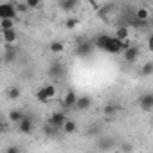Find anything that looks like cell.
I'll use <instances>...</instances> for the list:
<instances>
[{"mask_svg":"<svg viewBox=\"0 0 153 153\" xmlns=\"http://www.w3.org/2000/svg\"><path fill=\"white\" fill-rule=\"evenodd\" d=\"M54 96H56L54 85H45V87H42V88L36 92V99H38L40 103H47V101H51Z\"/></svg>","mask_w":153,"mask_h":153,"instance_id":"cell-1","label":"cell"},{"mask_svg":"<svg viewBox=\"0 0 153 153\" xmlns=\"http://www.w3.org/2000/svg\"><path fill=\"white\" fill-rule=\"evenodd\" d=\"M149 72H153V63H148V65L142 68V74H149Z\"/></svg>","mask_w":153,"mask_h":153,"instance_id":"cell-18","label":"cell"},{"mask_svg":"<svg viewBox=\"0 0 153 153\" xmlns=\"http://www.w3.org/2000/svg\"><path fill=\"white\" fill-rule=\"evenodd\" d=\"M76 128H78L76 121H70V119H67V121H65V124H63V131H65V133H74V131H76Z\"/></svg>","mask_w":153,"mask_h":153,"instance_id":"cell-12","label":"cell"},{"mask_svg":"<svg viewBox=\"0 0 153 153\" xmlns=\"http://www.w3.org/2000/svg\"><path fill=\"white\" fill-rule=\"evenodd\" d=\"M114 36H115L117 40H121V42H124V40H130V27H126V25H121V27H117Z\"/></svg>","mask_w":153,"mask_h":153,"instance_id":"cell-5","label":"cell"},{"mask_svg":"<svg viewBox=\"0 0 153 153\" xmlns=\"http://www.w3.org/2000/svg\"><path fill=\"white\" fill-rule=\"evenodd\" d=\"M22 119H24V114H22L20 110H13V112H9V121H11L13 124H18Z\"/></svg>","mask_w":153,"mask_h":153,"instance_id":"cell-11","label":"cell"},{"mask_svg":"<svg viewBox=\"0 0 153 153\" xmlns=\"http://www.w3.org/2000/svg\"><path fill=\"white\" fill-rule=\"evenodd\" d=\"M18 130L22 131V133H29L31 130H33V123H31V119H27V117H24L20 123H18Z\"/></svg>","mask_w":153,"mask_h":153,"instance_id":"cell-8","label":"cell"},{"mask_svg":"<svg viewBox=\"0 0 153 153\" xmlns=\"http://www.w3.org/2000/svg\"><path fill=\"white\" fill-rule=\"evenodd\" d=\"M9 97H11V99L20 97V90H18V88H11V90H9Z\"/></svg>","mask_w":153,"mask_h":153,"instance_id":"cell-16","label":"cell"},{"mask_svg":"<svg viewBox=\"0 0 153 153\" xmlns=\"http://www.w3.org/2000/svg\"><path fill=\"white\" fill-rule=\"evenodd\" d=\"M2 38H4L6 43H15V40H16L15 29H6V31H2Z\"/></svg>","mask_w":153,"mask_h":153,"instance_id":"cell-9","label":"cell"},{"mask_svg":"<svg viewBox=\"0 0 153 153\" xmlns=\"http://www.w3.org/2000/svg\"><path fill=\"white\" fill-rule=\"evenodd\" d=\"M25 4H27L29 9H36L40 6V0H25Z\"/></svg>","mask_w":153,"mask_h":153,"instance_id":"cell-15","label":"cell"},{"mask_svg":"<svg viewBox=\"0 0 153 153\" xmlns=\"http://www.w3.org/2000/svg\"><path fill=\"white\" fill-rule=\"evenodd\" d=\"M15 29V18H2V31Z\"/></svg>","mask_w":153,"mask_h":153,"instance_id":"cell-13","label":"cell"},{"mask_svg":"<svg viewBox=\"0 0 153 153\" xmlns=\"http://www.w3.org/2000/svg\"><path fill=\"white\" fill-rule=\"evenodd\" d=\"M65 121H67L65 114H61V112L58 114V112H56V114H52V117H51V121H49V123H51V124H54L56 128H63Z\"/></svg>","mask_w":153,"mask_h":153,"instance_id":"cell-6","label":"cell"},{"mask_svg":"<svg viewBox=\"0 0 153 153\" xmlns=\"http://www.w3.org/2000/svg\"><path fill=\"white\" fill-rule=\"evenodd\" d=\"M148 51L153 52V34H149V38H148Z\"/></svg>","mask_w":153,"mask_h":153,"instance_id":"cell-19","label":"cell"},{"mask_svg":"<svg viewBox=\"0 0 153 153\" xmlns=\"http://www.w3.org/2000/svg\"><path fill=\"white\" fill-rule=\"evenodd\" d=\"M103 112H105V114H115V106H106Z\"/></svg>","mask_w":153,"mask_h":153,"instance_id":"cell-20","label":"cell"},{"mask_svg":"<svg viewBox=\"0 0 153 153\" xmlns=\"http://www.w3.org/2000/svg\"><path fill=\"white\" fill-rule=\"evenodd\" d=\"M135 18H137V22L146 24V22L149 20V11H148L146 7H139V9L135 11Z\"/></svg>","mask_w":153,"mask_h":153,"instance_id":"cell-7","label":"cell"},{"mask_svg":"<svg viewBox=\"0 0 153 153\" xmlns=\"http://www.w3.org/2000/svg\"><path fill=\"white\" fill-rule=\"evenodd\" d=\"M76 25H78V20H76V18H70V20H67V29H74Z\"/></svg>","mask_w":153,"mask_h":153,"instance_id":"cell-17","label":"cell"},{"mask_svg":"<svg viewBox=\"0 0 153 153\" xmlns=\"http://www.w3.org/2000/svg\"><path fill=\"white\" fill-rule=\"evenodd\" d=\"M51 52H63V43H59V42L51 43Z\"/></svg>","mask_w":153,"mask_h":153,"instance_id":"cell-14","label":"cell"},{"mask_svg":"<svg viewBox=\"0 0 153 153\" xmlns=\"http://www.w3.org/2000/svg\"><path fill=\"white\" fill-rule=\"evenodd\" d=\"M137 56H139V49H137V47H128V49L124 51V58H126V61H135Z\"/></svg>","mask_w":153,"mask_h":153,"instance_id":"cell-10","label":"cell"},{"mask_svg":"<svg viewBox=\"0 0 153 153\" xmlns=\"http://www.w3.org/2000/svg\"><path fill=\"white\" fill-rule=\"evenodd\" d=\"M90 105H92V99H90L88 96H81V97H78V103H76V110H78V112H83V110H87Z\"/></svg>","mask_w":153,"mask_h":153,"instance_id":"cell-4","label":"cell"},{"mask_svg":"<svg viewBox=\"0 0 153 153\" xmlns=\"http://www.w3.org/2000/svg\"><path fill=\"white\" fill-rule=\"evenodd\" d=\"M15 16H16L15 4H2L0 6V18H15Z\"/></svg>","mask_w":153,"mask_h":153,"instance_id":"cell-2","label":"cell"},{"mask_svg":"<svg viewBox=\"0 0 153 153\" xmlns=\"http://www.w3.org/2000/svg\"><path fill=\"white\" fill-rule=\"evenodd\" d=\"M76 103H78V96H76V92H67V96L63 97V106L65 108H72L76 106Z\"/></svg>","mask_w":153,"mask_h":153,"instance_id":"cell-3","label":"cell"}]
</instances>
